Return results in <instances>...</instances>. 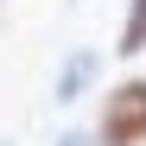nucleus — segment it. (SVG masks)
Here are the masks:
<instances>
[{
  "mask_svg": "<svg viewBox=\"0 0 146 146\" xmlns=\"http://www.w3.org/2000/svg\"><path fill=\"white\" fill-rule=\"evenodd\" d=\"M102 146H146V83H121L102 102Z\"/></svg>",
  "mask_w": 146,
  "mask_h": 146,
  "instance_id": "f257e3e1",
  "label": "nucleus"
},
{
  "mask_svg": "<svg viewBox=\"0 0 146 146\" xmlns=\"http://www.w3.org/2000/svg\"><path fill=\"white\" fill-rule=\"evenodd\" d=\"M95 70H102L95 51H70V57H64V76H57V102H76V95L95 83Z\"/></svg>",
  "mask_w": 146,
  "mask_h": 146,
  "instance_id": "f03ea898",
  "label": "nucleus"
},
{
  "mask_svg": "<svg viewBox=\"0 0 146 146\" xmlns=\"http://www.w3.org/2000/svg\"><path fill=\"white\" fill-rule=\"evenodd\" d=\"M146 44V0H133L127 7V26H121V57H140Z\"/></svg>",
  "mask_w": 146,
  "mask_h": 146,
  "instance_id": "7ed1b4c3",
  "label": "nucleus"
},
{
  "mask_svg": "<svg viewBox=\"0 0 146 146\" xmlns=\"http://www.w3.org/2000/svg\"><path fill=\"white\" fill-rule=\"evenodd\" d=\"M57 146H89V140H83V133H64V140H57Z\"/></svg>",
  "mask_w": 146,
  "mask_h": 146,
  "instance_id": "20e7f679",
  "label": "nucleus"
}]
</instances>
